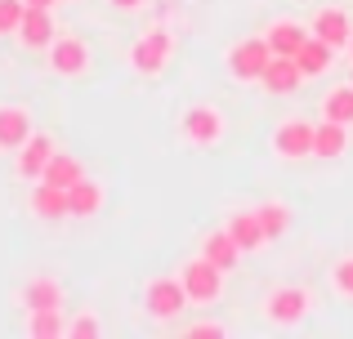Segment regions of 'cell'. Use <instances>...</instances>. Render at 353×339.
<instances>
[{"label": "cell", "instance_id": "d6986e66", "mask_svg": "<svg viewBox=\"0 0 353 339\" xmlns=\"http://www.w3.org/2000/svg\"><path fill=\"white\" fill-rule=\"evenodd\" d=\"M201 254H206L215 268H224V272H233L237 263H241V245L228 237V228H215V232L201 237Z\"/></svg>", "mask_w": 353, "mask_h": 339}, {"label": "cell", "instance_id": "9c48e42d", "mask_svg": "<svg viewBox=\"0 0 353 339\" xmlns=\"http://www.w3.org/2000/svg\"><path fill=\"white\" fill-rule=\"evenodd\" d=\"M59 152V143H54V134H41V130H32V139L23 143V148L14 152V174L23 183H36L45 174V166H50V157Z\"/></svg>", "mask_w": 353, "mask_h": 339}, {"label": "cell", "instance_id": "ffe728a7", "mask_svg": "<svg viewBox=\"0 0 353 339\" xmlns=\"http://www.w3.org/2000/svg\"><path fill=\"white\" fill-rule=\"evenodd\" d=\"M331 58H336V50H331L327 41H318V36H309V41L300 45V54H295V67L304 72V80H309V76H327Z\"/></svg>", "mask_w": 353, "mask_h": 339}, {"label": "cell", "instance_id": "d6a6232c", "mask_svg": "<svg viewBox=\"0 0 353 339\" xmlns=\"http://www.w3.org/2000/svg\"><path fill=\"white\" fill-rule=\"evenodd\" d=\"M59 5H77V0H59Z\"/></svg>", "mask_w": 353, "mask_h": 339}, {"label": "cell", "instance_id": "2e32d148", "mask_svg": "<svg viewBox=\"0 0 353 339\" xmlns=\"http://www.w3.org/2000/svg\"><path fill=\"white\" fill-rule=\"evenodd\" d=\"M228 237L241 245V254H255V250H264L268 245V237H264V223H259V215L255 210H237V215H228Z\"/></svg>", "mask_w": 353, "mask_h": 339}, {"label": "cell", "instance_id": "ac0fdd59", "mask_svg": "<svg viewBox=\"0 0 353 339\" xmlns=\"http://www.w3.org/2000/svg\"><path fill=\"white\" fill-rule=\"evenodd\" d=\"M103 201H108L103 183L81 179V183H72V188H68V215L72 219H94L99 210H103Z\"/></svg>", "mask_w": 353, "mask_h": 339}, {"label": "cell", "instance_id": "4dcf8cb0", "mask_svg": "<svg viewBox=\"0 0 353 339\" xmlns=\"http://www.w3.org/2000/svg\"><path fill=\"white\" fill-rule=\"evenodd\" d=\"M23 5H32V9H54L59 0H23Z\"/></svg>", "mask_w": 353, "mask_h": 339}, {"label": "cell", "instance_id": "7a4b0ae2", "mask_svg": "<svg viewBox=\"0 0 353 339\" xmlns=\"http://www.w3.org/2000/svg\"><path fill=\"white\" fill-rule=\"evenodd\" d=\"M224 277H228V272L215 268V263H210L201 250L179 268L183 295H188V304H197V308H210V304H219V299H224Z\"/></svg>", "mask_w": 353, "mask_h": 339}, {"label": "cell", "instance_id": "cb8c5ba5", "mask_svg": "<svg viewBox=\"0 0 353 339\" xmlns=\"http://www.w3.org/2000/svg\"><path fill=\"white\" fill-rule=\"evenodd\" d=\"M322 116H327V121H340V125H353V80L331 85L327 94H322Z\"/></svg>", "mask_w": 353, "mask_h": 339}, {"label": "cell", "instance_id": "4316f807", "mask_svg": "<svg viewBox=\"0 0 353 339\" xmlns=\"http://www.w3.org/2000/svg\"><path fill=\"white\" fill-rule=\"evenodd\" d=\"M68 335L72 339H99V335H103V322H99L94 313H77L68 322Z\"/></svg>", "mask_w": 353, "mask_h": 339}, {"label": "cell", "instance_id": "1f68e13d", "mask_svg": "<svg viewBox=\"0 0 353 339\" xmlns=\"http://www.w3.org/2000/svg\"><path fill=\"white\" fill-rule=\"evenodd\" d=\"M349 58H353V36H349Z\"/></svg>", "mask_w": 353, "mask_h": 339}, {"label": "cell", "instance_id": "52a82bcc", "mask_svg": "<svg viewBox=\"0 0 353 339\" xmlns=\"http://www.w3.org/2000/svg\"><path fill=\"white\" fill-rule=\"evenodd\" d=\"M90 63H94V54H90V45L81 41V36H54L50 50H45V67H50L54 76H63V80L85 76Z\"/></svg>", "mask_w": 353, "mask_h": 339}, {"label": "cell", "instance_id": "7402d4cb", "mask_svg": "<svg viewBox=\"0 0 353 339\" xmlns=\"http://www.w3.org/2000/svg\"><path fill=\"white\" fill-rule=\"evenodd\" d=\"M18 299H23L27 313H32V308H63V286L54 277H32Z\"/></svg>", "mask_w": 353, "mask_h": 339}, {"label": "cell", "instance_id": "f546056e", "mask_svg": "<svg viewBox=\"0 0 353 339\" xmlns=\"http://www.w3.org/2000/svg\"><path fill=\"white\" fill-rule=\"evenodd\" d=\"M108 5H112V9H121V14H134V9H143L148 0H108Z\"/></svg>", "mask_w": 353, "mask_h": 339}, {"label": "cell", "instance_id": "484cf974", "mask_svg": "<svg viewBox=\"0 0 353 339\" xmlns=\"http://www.w3.org/2000/svg\"><path fill=\"white\" fill-rule=\"evenodd\" d=\"M327 281H331V290H336V299H345V304H353V254H340V259L331 263Z\"/></svg>", "mask_w": 353, "mask_h": 339}, {"label": "cell", "instance_id": "277c9868", "mask_svg": "<svg viewBox=\"0 0 353 339\" xmlns=\"http://www.w3.org/2000/svg\"><path fill=\"white\" fill-rule=\"evenodd\" d=\"M170 58H174V32H165V27H148V32L130 45V67L143 80H157L170 67Z\"/></svg>", "mask_w": 353, "mask_h": 339}, {"label": "cell", "instance_id": "8fae6325", "mask_svg": "<svg viewBox=\"0 0 353 339\" xmlns=\"http://www.w3.org/2000/svg\"><path fill=\"white\" fill-rule=\"evenodd\" d=\"M18 45L23 50H50V41L59 36V23H54V9H32L27 5L23 23H18Z\"/></svg>", "mask_w": 353, "mask_h": 339}, {"label": "cell", "instance_id": "30bf717a", "mask_svg": "<svg viewBox=\"0 0 353 339\" xmlns=\"http://www.w3.org/2000/svg\"><path fill=\"white\" fill-rule=\"evenodd\" d=\"M309 32L318 36V41H327L331 50H349V36H353V18L345 5H322L318 14H313Z\"/></svg>", "mask_w": 353, "mask_h": 339}, {"label": "cell", "instance_id": "8992f818", "mask_svg": "<svg viewBox=\"0 0 353 339\" xmlns=\"http://www.w3.org/2000/svg\"><path fill=\"white\" fill-rule=\"evenodd\" d=\"M183 308H188V295H183V281L179 272L174 277H152L143 286V313L152 317V322H174V317H183Z\"/></svg>", "mask_w": 353, "mask_h": 339}, {"label": "cell", "instance_id": "5bb4252c", "mask_svg": "<svg viewBox=\"0 0 353 339\" xmlns=\"http://www.w3.org/2000/svg\"><path fill=\"white\" fill-rule=\"evenodd\" d=\"M300 80H304V72L295 67V58L273 54V58H268V67H264V76H259V85H264V94L282 98V94H295V89H300Z\"/></svg>", "mask_w": 353, "mask_h": 339}, {"label": "cell", "instance_id": "9a60e30c", "mask_svg": "<svg viewBox=\"0 0 353 339\" xmlns=\"http://www.w3.org/2000/svg\"><path fill=\"white\" fill-rule=\"evenodd\" d=\"M349 125H340V121H327L322 116L318 125H313V157L318 161H340L349 152Z\"/></svg>", "mask_w": 353, "mask_h": 339}, {"label": "cell", "instance_id": "83f0119b", "mask_svg": "<svg viewBox=\"0 0 353 339\" xmlns=\"http://www.w3.org/2000/svg\"><path fill=\"white\" fill-rule=\"evenodd\" d=\"M23 14H27L23 0H0V36H14L18 23H23Z\"/></svg>", "mask_w": 353, "mask_h": 339}, {"label": "cell", "instance_id": "f1b7e54d", "mask_svg": "<svg viewBox=\"0 0 353 339\" xmlns=\"http://www.w3.org/2000/svg\"><path fill=\"white\" fill-rule=\"evenodd\" d=\"M183 335H188V339H228V326H219V322H192Z\"/></svg>", "mask_w": 353, "mask_h": 339}, {"label": "cell", "instance_id": "3957f363", "mask_svg": "<svg viewBox=\"0 0 353 339\" xmlns=\"http://www.w3.org/2000/svg\"><path fill=\"white\" fill-rule=\"evenodd\" d=\"M228 134V116L219 112L215 103H192L183 107L179 116V139L188 143V148H219Z\"/></svg>", "mask_w": 353, "mask_h": 339}, {"label": "cell", "instance_id": "e0dca14e", "mask_svg": "<svg viewBox=\"0 0 353 339\" xmlns=\"http://www.w3.org/2000/svg\"><path fill=\"white\" fill-rule=\"evenodd\" d=\"M32 215L45 219V223L72 219V215H68V188H54V183L36 179V188H32Z\"/></svg>", "mask_w": 353, "mask_h": 339}, {"label": "cell", "instance_id": "44dd1931", "mask_svg": "<svg viewBox=\"0 0 353 339\" xmlns=\"http://www.w3.org/2000/svg\"><path fill=\"white\" fill-rule=\"evenodd\" d=\"M23 331L32 339H63L68 335V317H63V308H32Z\"/></svg>", "mask_w": 353, "mask_h": 339}, {"label": "cell", "instance_id": "6da1fadb", "mask_svg": "<svg viewBox=\"0 0 353 339\" xmlns=\"http://www.w3.org/2000/svg\"><path fill=\"white\" fill-rule=\"evenodd\" d=\"M313 304H318L313 286L291 281V286H273L264 299H259V317H264L268 326H277V331H295V326L313 313Z\"/></svg>", "mask_w": 353, "mask_h": 339}, {"label": "cell", "instance_id": "603a6c76", "mask_svg": "<svg viewBox=\"0 0 353 339\" xmlns=\"http://www.w3.org/2000/svg\"><path fill=\"white\" fill-rule=\"evenodd\" d=\"M41 179H45V183H54V188H72V183L85 179V166H81V161L72 157V152H54Z\"/></svg>", "mask_w": 353, "mask_h": 339}, {"label": "cell", "instance_id": "ba28073f", "mask_svg": "<svg viewBox=\"0 0 353 339\" xmlns=\"http://www.w3.org/2000/svg\"><path fill=\"white\" fill-rule=\"evenodd\" d=\"M268 148H273L277 161H304V157H313V125L304 121V116H286V121L273 125Z\"/></svg>", "mask_w": 353, "mask_h": 339}, {"label": "cell", "instance_id": "7c38bea8", "mask_svg": "<svg viewBox=\"0 0 353 339\" xmlns=\"http://www.w3.org/2000/svg\"><path fill=\"white\" fill-rule=\"evenodd\" d=\"M32 112H27L23 103H0V152H18L27 139H32Z\"/></svg>", "mask_w": 353, "mask_h": 339}, {"label": "cell", "instance_id": "4fadbf2b", "mask_svg": "<svg viewBox=\"0 0 353 339\" xmlns=\"http://www.w3.org/2000/svg\"><path fill=\"white\" fill-rule=\"evenodd\" d=\"M309 23H300V18H277V23H268L264 27V41H268V50L273 54H286V58H295L300 54V45L309 41Z\"/></svg>", "mask_w": 353, "mask_h": 339}, {"label": "cell", "instance_id": "5b68a950", "mask_svg": "<svg viewBox=\"0 0 353 339\" xmlns=\"http://www.w3.org/2000/svg\"><path fill=\"white\" fill-rule=\"evenodd\" d=\"M268 58H273V50H268L264 36H246V41H233V45H228L224 67H228V76H233L237 85H259Z\"/></svg>", "mask_w": 353, "mask_h": 339}, {"label": "cell", "instance_id": "d4e9b609", "mask_svg": "<svg viewBox=\"0 0 353 339\" xmlns=\"http://www.w3.org/2000/svg\"><path fill=\"white\" fill-rule=\"evenodd\" d=\"M255 215H259V223H264L268 241L291 232V206H286V201H264V206H255Z\"/></svg>", "mask_w": 353, "mask_h": 339}]
</instances>
